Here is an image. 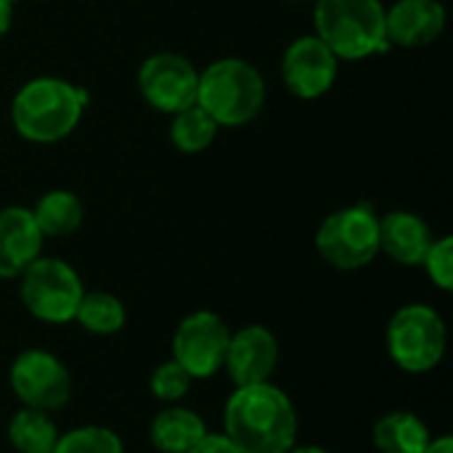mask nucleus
<instances>
[{
	"label": "nucleus",
	"mask_w": 453,
	"mask_h": 453,
	"mask_svg": "<svg viewBox=\"0 0 453 453\" xmlns=\"http://www.w3.org/2000/svg\"><path fill=\"white\" fill-rule=\"evenodd\" d=\"M223 435L242 453H287L297 446V409L273 382L236 388L226 401Z\"/></svg>",
	"instance_id": "nucleus-1"
},
{
	"label": "nucleus",
	"mask_w": 453,
	"mask_h": 453,
	"mask_svg": "<svg viewBox=\"0 0 453 453\" xmlns=\"http://www.w3.org/2000/svg\"><path fill=\"white\" fill-rule=\"evenodd\" d=\"M90 93L61 77H32L11 101V122L16 133L32 143H56L74 133Z\"/></svg>",
	"instance_id": "nucleus-2"
},
{
	"label": "nucleus",
	"mask_w": 453,
	"mask_h": 453,
	"mask_svg": "<svg viewBox=\"0 0 453 453\" xmlns=\"http://www.w3.org/2000/svg\"><path fill=\"white\" fill-rule=\"evenodd\" d=\"M196 106H202L220 127L247 125L265 106V80L260 69L244 58H218L199 72Z\"/></svg>",
	"instance_id": "nucleus-3"
},
{
	"label": "nucleus",
	"mask_w": 453,
	"mask_h": 453,
	"mask_svg": "<svg viewBox=\"0 0 453 453\" xmlns=\"http://www.w3.org/2000/svg\"><path fill=\"white\" fill-rule=\"evenodd\" d=\"M313 27L340 61H361L390 48L382 0H316Z\"/></svg>",
	"instance_id": "nucleus-4"
},
{
	"label": "nucleus",
	"mask_w": 453,
	"mask_h": 453,
	"mask_svg": "<svg viewBox=\"0 0 453 453\" xmlns=\"http://www.w3.org/2000/svg\"><path fill=\"white\" fill-rule=\"evenodd\" d=\"M393 364L409 374L433 372L449 348V332L441 313L425 303L403 305L393 313L385 332Z\"/></svg>",
	"instance_id": "nucleus-5"
},
{
	"label": "nucleus",
	"mask_w": 453,
	"mask_h": 453,
	"mask_svg": "<svg viewBox=\"0 0 453 453\" xmlns=\"http://www.w3.org/2000/svg\"><path fill=\"white\" fill-rule=\"evenodd\" d=\"M316 250L337 271H361L380 255V215L372 204H350L324 218Z\"/></svg>",
	"instance_id": "nucleus-6"
},
{
	"label": "nucleus",
	"mask_w": 453,
	"mask_h": 453,
	"mask_svg": "<svg viewBox=\"0 0 453 453\" xmlns=\"http://www.w3.org/2000/svg\"><path fill=\"white\" fill-rule=\"evenodd\" d=\"M85 295L80 273L58 257H37L19 276V297L29 316L42 324L74 321L77 305Z\"/></svg>",
	"instance_id": "nucleus-7"
},
{
	"label": "nucleus",
	"mask_w": 453,
	"mask_h": 453,
	"mask_svg": "<svg viewBox=\"0 0 453 453\" xmlns=\"http://www.w3.org/2000/svg\"><path fill=\"white\" fill-rule=\"evenodd\" d=\"M11 390L16 398L24 403V409H37V411H58L69 403L72 398V374L48 350L29 348L21 350L8 372Z\"/></svg>",
	"instance_id": "nucleus-8"
},
{
	"label": "nucleus",
	"mask_w": 453,
	"mask_h": 453,
	"mask_svg": "<svg viewBox=\"0 0 453 453\" xmlns=\"http://www.w3.org/2000/svg\"><path fill=\"white\" fill-rule=\"evenodd\" d=\"M231 329L212 311L188 313L173 334V361L180 364L191 380H210L223 369Z\"/></svg>",
	"instance_id": "nucleus-9"
},
{
	"label": "nucleus",
	"mask_w": 453,
	"mask_h": 453,
	"mask_svg": "<svg viewBox=\"0 0 453 453\" xmlns=\"http://www.w3.org/2000/svg\"><path fill=\"white\" fill-rule=\"evenodd\" d=\"M199 69L180 53H151L138 69V90L143 101L165 114H178L196 104Z\"/></svg>",
	"instance_id": "nucleus-10"
},
{
	"label": "nucleus",
	"mask_w": 453,
	"mask_h": 453,
	"mask_svg": "<svg viewBox=\"0 0 453 453\" xmlns=\"http://www.w3.org/2000/svg\"><path fill=\"white\" fill-rule=\"evenodd\" d=\"M337 74H340V58L316 35H303L292 40L289 48L284 50V58H281L284 85L292 96L303 101L326 96Z\"/></svg>",
	"instance_id": "nucleus-11"
},
{
	"label": "nucleus",
	"mask_w": 453,
	"mask_h": 453,
	"mask_svg": "<svg viewBox=\"0 0 453 453\" xmlns=\"http://www.w3.org/2000/svg\"><path fill=\"white\" fill-rule=\"evenodd\" d=\"M279 366V340L263 324H250L239 332H231L223 369L228 372L236 388L271 382Z\"/></svg>",
	"instance_id": "nucleus-12"
},
{
	"label": "nucleus",
	"mask_w": 453,
	"mask_h": 453,
	"mask_svg": "<svg viewBox=\"0 0 453 453\" xmlns=\"http://www.w3.org/2000/svg\"><path fill=\"white\" fill-rule=\"evenodd\" d=\"M449 13L441 0H395L385 8V35L398 48H425L446 29Z\"/></svg>",
	"instance_id": "nucleus-13"
},
{
	"label": "nucleus",
	"mask_w": 453,
	"mask_h": 453,
	"mask_svg": "<svg viewBox=\"0 0 453 453\" xmlns=\"http://www.w3.org/2000/svg\"><path fill=\"white\" fill-rule=\"evenodd\" d=\"M42 231L37 228L29 207L0 210V279H19L29 263L42 255Z\"/></svg>",
	"instance_id": "nucleus-14"
},
{
	"label": "nucleus",
	"mask_w": 453,
	"mask_h": 453,
	"mask_svg": "<svg viewBox=\"0 0 453 453\" xmlns=\"http://www.w3.org/2000/svg\"><path fill=\"white\" fill-rule=\"evenodd\" d=\"M433 244V231L417 212L393 210L380 218V252L401 265H422Z\"/></svg>",
	"instance_id": "nucleus-15"
},
{
	"label": "nucleus",
	"mask_w": 453,
	"mask_h": 453,
	"mask_svg": "<svg viewBox=\"0 0 453 453\" xmlns=\"http://www.w3.org/2000/svg\"><path fill=\"white\" fill-rule=\"evenodd\" d=\"M204 435H207L204 419L196 411L183 409L178 403L159 411L149 427L151 446L162 453H188Z\"/></svg>",
	"instance_id": "nucleus-16"
},
{
	"label": "nucleus",
	"mask_w": 453,
	"mask_h": 453,
	"mask_svg": "<svg viewBox=\"0 0 453 453\" xmlns=\"http://www.w3.org/2000/svg\"><path fill=\"white\" fill-rule=\"evenodd\" d=\"M430 441V427L414 411H390L374 425V446L380 453H425Z\"/></svg>",
	"instance_id": "nucleus-17"
},
{
	"label": "nucleus",
	"mask_w": 453,
	"mask_h": 453,
	"mask_svg": "<svg viewBox=\"0 0 453 453\" xmlns=\"http://www.w3.org/2000/svg\"><path fill=\"white\" fill-rule=\"evenodd\" d=\"M32 218L45 239L48 236L61 239V236L74 234L82 226L85 207L77 194H72L66 188H53L37 199V204L32 207Z\"/></svg>",
	"instance_id": "nucleus-18"
},
{
	"label": "nucleus",
	"mask_w": 453,
	"mask_h": 453,
	"mask_svg": "<svg viewBox=\"0 0 453 453\" xmlns=\"http://www.w3.org/2000/svg\"><path fill=\"white\" fill-rule=\"evenodd\" d=\"M74 321L88 332V334H96V337H111L117 332L125 329L127 324V311L122 305L119 297H114L111 292H88L82 295L80 305H77V313H74Z\"/></svg>",
	"instance_id": "nucleus-19"
},
{
	"label": "nucleus",
	"mask_w": 453,
	"mask_h": 453,
	"mask_svg": "<svg viewBox=\"0 0 453 453\" xmlns=\"http://www.w3.org/2000/svg\"><path fill=\"white\" fill-rule=\"evenodd\" d=\"M8 441L19 453H50L58 441V430L50 414L37 409H21L8 425Z\"/></svg>",
	"instance_id": "nucleus-20"
},
{
	"label": "nucleus",
	"mask_w": 453,
	"mask_h": 453,
	"mask_svg": "<svg viewBox=\"0 0 453 453\" xmlns=\"http://www.w3.org/2000/svg\"><path fill=\"white\" fill-rule=\"evenodd\" d=\"M220 125L202 109V106H188L178 114H173L170 122V143L180 154H202L212 146L218 138Z\"/></svg>",
	"instance_id": "nucleus-21"
},
{
	"label": "nucleus",
	"mask_w": 453,
	"mask_h": 453,
	"mask_svg": "<svg viewBox=\"0 0 453 453\" xmlns=\"http://www.w3.org/2000/svg\"><path fill=\"white\" fill-rule=\"evenodd\" d=\"M50 453H125L122 438L101 425H82L58 435Z\"/></svg>",
	"instance_id": "nucleus-22"
},
{
	"label": "nucleus",
	"mask_w": 453,
	"mask_h": 453,
	"mask_svg": "<svg viewBox=\"0 0 453 453\" xmlns=\"http://www.w3.org/2000/svg\"><path fill=\"white\" fill-rule=\"evenodd\" d=\"M191 385H194L191 374L180 364H175L173 358L165 361V364H159L151 372V377H149V390L162 403H178V401H183L188 395Z\"/></svg>",
	"instance_id": "nucleus-23"
},
{
	"label": "nucleus",
	"mask_w": 453,
	"mask_h": 453,
	"mask_svg": "<svg viewBox=\"0 0 453 453\" xmlns=\"http://www.w3.org/2000/svg\"><path fill=\"white\" fill-rule=\"evenodd\" d=\"M422 268L427 271L430 281L443 289L451 292L453 289V239L451 236H441L433 239L430 250L422 257Z\"/></svg>",
	"instance_id": "nucleus-24"
},
{
	"label": "nucleus",
	"mask_w": 453,
	"mask_h": 453,
	"mask_svg": "<svg viewBox=\"0 0 453 453\" xmlns=\"http://www.w3.org/2000/svg\"><path fill=\"white\" fill-rule=\"evenodd\" d=\"M188 453H242L226 435L220 433H207Z\"/></svg>",
	"instance_id": "nucleus-25"
},
{
	"label": "nucleus",
	"mask_w": 453,
	"mask_h": 453,
	"mask_svg": "<svg viewBox=\"0 0 453 453\" xmlns=\"http://www.w3.org/2000/svg\"><path fill=\"white\" fill-rule=\"evenodd\" d=\"M11 21H13V5L8 0H0V40L8 35Z\"/></svg>",
	"instance_id": "nucleus-26"
},
{
	"label": "nucleus",
	"mask_w": 453,
	"mask_h": 453,
	"mask_svg": "<svg viewBox=\"0 0 453 453\" xmlns=\"http://www.w3.org/2000/svg\"><path fill=\"white\" fill-rule=\"evenodd\" d=\"M425 453H453V438L451 435H441V438H433L427 451Z\"/></svg>",
	"instance_id": "nucleus-27"
},
{
	"label": "nucleus",
	"mask_w": 453,
	"mask_h": 453,
	"mask_svg": "<svg viewBox=\"0 0 453 453\" xmlns=\"http://www.w3.org/2000/svg\"><path fill=\"white\" fill-rule=\"evenodd\" d=\"M287 453H329L326 449H321V446H295V449H289Z\"/></svg>",
	"instance_id": "nucleus-28"
},
{
	"label": "nucleus",
	"mask_w": 453,
	"mask_h": 453,
	"mask_svg": "<svg viewBox=\"0 0 453 453\" xmlns=\"http://www.w3.org/2000/svg\"><path fill=\"white\" fill-rule=\"evenodd\" d=\"M8 3H11V5H13V3H19V0H8Z\"/></svg>",
	"instance_id": "nucleus-29"
}]
</instances>
